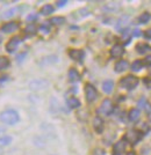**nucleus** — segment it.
I'll use <instances>...</instances> for the list:
<instances>
[{
  "instance_id": "nucleus-9",
  "label": "nucleus",
  "mask_w": 151,
  "mask_h": 155,
  "mask_svg": "<svg viewBox=\"0 0 151 155\" xmlns=\"http://www.w3.org/2000/svg\"><path fill=\"white\" fill-rule=\"evenodd\" d=\"M123 53H125V49L120 44H115L111 50V56L113 58H120V57L123 56Z\"/></svg>"
},
{
  "instance_id": "nucleus-38",
  "label": "nucleus",
  "mask_w": 151,
  "mask_h": 155,
  "mask_svg": "<svg viewBox=\"0 0 151 155\" xmlns=\"http://www.w3.org/2000/svg\"><path fill=\"white\" fill-rule=\"evenodd\" d=\"M113 155H121V154H118V153H115V152H114V153H113Z\"/></svg>"
},
{
  "instance_id": "nucleus-34",
  "label": "nucleus",
  "mask_w": 151,
  "mask_h": 155,
  "mask_svg": "<svg viewBox=\"0 0 151 155\" xmlns=\"http://www.w3.org/2000/svg\"><path fill=\"white\" fill-rule=\"evenodd\" d=\"M144 36H145V38H149V39H151V28H150V29H148V30H146V31H145Z\"/></svg>"
},
{
  "instance_id": "nucleus-6",
  "label": "nucleus",
  "mask_w": 151,
  "mask_h": 155,
  "mask_svg": "<svg viewBox=\"0 0 151 155\" xmlns=\"http://www.w3.org/2000/svg\"><path fill=\"white\" fill-rule=\"evenodd\" d=\"M125 139L130 143H137L142 139V133L138 131H135V130H132L125 134Z\"/></svg>"
},
{
  "instance_id": "nucleus-35",
  "label": "nucleus",
  "mask_w": 151,
  "mask_h": 155,
  "mask_svg": "<svg viewBox=\"0 0 151 155\" xmlns=\"http://www.w3.org/2000/svg\"><path fill=\"white\" fill-rule=\"evenodd\" d=\"M132 35H134L135 37H139V36H141V31H139L138 29H135L134 32H132Z\"/></svg>"
},
{
  "instance_id": "nucleus-19",
  "label": "nucleus",
  "mask_w": 151,
  "mask_h": 155,
  "mask_svg": "<svg viewBox=\"0 0 151 155\" xmlns=\"http://www.w3.org/2000/svg\"><path fill=\"white\" fill-rule=\"evenodd\" d=\"M13 141L12 137L9 136H2L0 137V147H6L8 145H11V142Z\"/></svg>"
},
{
  "instance_id": "nucleus-12",
  "label": "nucleus",
  "mask_w": 151,
  "mask_h": 155,
  "mask_svg": "<svg viewBox=\"0 0 151 155\" xmlns=\"http://www.w3.org/2000/svg\"><path fill=\"white\" fill-rule=\"evenodd\" d=\"M128 67H129V64H128L127 60H118V63L115 64V72L122 73V72H125Z\"/></svg>"
},
{
  "instance_id": "nucleus-15",
  "label": "nucleus",
  "mask_w": 151,
  "mask_h": 155,
  "mask_svg": "<svg viewBox=\"0 0 151 155\" xmlns=\"http://www.w3.org/2000/svg\"><path fill=\"white\" fill-rule=\"evenodd\" d=\"M136 50H137L138 53L144 54L148 51H151V46L148 45L146 43H138L137 45H136Z\"/></svg>"
},
{
  "instance_id": "nucleus-22",
  "label": "nucleus",
  "mask_w": 151,
  "mask_h": 155,
  "mask_svg": "<svg viewBox=\"0 0 151 155\" xmlns=\"http://www.w3.org/2000/svg\"><path fill=\"white\" fill-rule=\"evenodd\" d=\"M49 22H50L51 25H55V26H60V25H63V23L65 22V19L62 18V16H53Z\"/></svg>"
},
{
  "instance_id": "nucleus-28",
  "label": "nucleus",
  "mask_w": 151,
  "mask_h": 155,
  "mask_svg": "<svg viewBox=\"0 0 151 155\" xmlns=\"http://www.w3.org/2000/svg\"><path fill=\"white\" fill-rule=\"evenodd\" d=\"M25 32L28 34V35H34V34L36 32V26H35L34 23L28 25V26L26 27V29H25Z\"/></svg>"
},
{
  "instance_id": "nucleus-29",
  "label": "nucleus",
  "mask_w": 151,
  "mask_h": 155,
  "mask_svg": "<svg viewBox=\"0 0 151 155\" xmlns=\"http://www.w3.org/2000/svg\"><path fill=\"white\" fill-rule=\"evenodd\" d=\"M127 21H128L127 18H122V19L118 21V25H116V29H118V30H125V27L127 26Z\"/></svg>"
},
{
  "instance_id": "nucleus-26",
  "label": "nucleus",
  "mask_w": 151,
  "mask_h": 155,
  "mask_svg": "<svg viewBox=\"0 0 151 155\" xmlns=\"http://www.w3.org/2000/svg\"><path fill=\"white\" fill-rule=\"evenodd\" d=\"M8 66H9V59L6 57H0V71L6 70Z\"/></svg>"
},
{
  "instance_id": "nucleus-18",
  "label": "nucleus",
  "mask_w": 151,
  "mask_h": 155,
  "mask_svg": "<svg viewBox=\"0 0 151 155\" xmlns=\"http://www.w3.org/2000/svg\"><path fill=\"white\" fill-rule=\"evenodd\" d=\"M125 148V142L123 140H120L118 142H116L115 145H114V152L115 153H118V154H121Z\"/></svg>"
},
{
  "instance_id": "nucleus-16",
  "label": "nucleus",
  "mask_w": 151,
  "mask_h": 155,
  "mask_svg": "<svg viewBox=\"0 0 151 155\" xmlns=\"http://www.w3.org/2000/svg\"><path fill=\"white\" fill-rule=\"evenodd\" d=\"M69 79H70L71 82H77V81L80 80V74H79L76 68H71L69 71Z\"/></svg>"
},
{
  "instance_id": "nucleus-13",
  "label": "nucleus",
  "mask_w": 151,
  "mask_h": 155,
  "mask_svg": "<svg viewBox=\"0 0 151 155\" xmlns=\"http://www.w3.org/2000/svg\"><path fill=\"white\" fill-rule=\"evenodd\" d=\"M120 8V2H108L106 4L105 6L102 7V9L105 12H108V13H112V12H115Z\"/></svg>"
},
{
  "instance_id": "nucleus-7",
  "label": "nucleus",
  "mask_w": 151,
  "mask_h": 155,
  "mask_svg": "<svg viewBox=\"0 0 151 155\" xmlns=\"http://www.w3.org/2000/svg\"><path fill=\"white\" fill-rule=\"evenodd\" d=\"M20 42H21V38L18 37V36H15L13 38H11L8 41V43L6 44V50L8 52H13L16 50V48L19 46Z\"/></svg>"
},
{
  "instance_id": "nucleus-32",
  "label": "nucleus",
  "mask_w": 151,
  "mask_h": 155,
  "mask_svg": "<svg viewBox=\"0 0 151 155\" xmlns=\"http://www.w3.org/2000/svg\"><path fill=\"white\" fill-rule=\"evenodd\" d=\"M56 4H57V6L58 7H64L66 4H67V1H66V0H60V1H57Z\"/></svg>"
},
{
  "instance_id": "nucleus-36",
  "label": "nucleus",
  "mask_w": 151,
  "mask_h": 155,
  "mask_svg": "<svg viewBox=\"0 0 151 155\" xmlns=\"http://www.w3.org/2000/svg\"><path fill=\"white\" fill-rule=\"evenodd\" d=\"M4 133H5V129H4L2 126H0V136H1V134H4Z\"/></svg>"
},
{
  "instance_id": "nucleus-27",
  "label": "nucleus",
  "mask_w": 151,
  "mask_h": 155,
  "mask_svg": "<svg viewBox=\"0 0 151 155\" xmlns=\"http://www.w3.org/2000/svg\"><path fill=\"white\" fill-rule=\"evenodd\" d=\"M151 19V15L149 13H143L139 15V18H138V22L139 23H146L149 20Z\"/></svg>"
},
{
  "instance_id": "nucleus-25",
  "label": "nucleus",
  "mask_w": 151,
  "mask_h": 155,
  "mask_svg": "<svg viewBox=\"0 0 151 155\" xmlns=\"http://www.w3.org/2000/svg\"><path fill=\"white\" fill-rule=\"evenodd\" d=\"M142 67H143V61H142V60H135V61L132 64V70L134 72L141 71Z\"/></svg>"
},
{
  "instance_id": "nucleus-1",
  "label": "nucleus",
  "mask_w": 151,
  "mask_h": 155,
  "mask_svg": "<svg viewBox=\"0 0 151 155\" xmlns=\"http://www.w3.org/2000/svg\"><path fill=\"white\" fill-rule=\"evenodd\" d=\"M20 116L18 114V111H15L13 109L5 110L0 114V122H2L4 124L7 125H15L16 123H19Z\"/></svg>"
},
{
  "instance_id": "nucleus-21",
  "label": "nucleus",
  "mask_w": 151,
  "mask_h": 155,
  "mask_svg": "<svg viewBox=\"0 0 151 155\" xmlns=\"http://www.w3.org/2000/svg\"><path fill=\"white\" fill-rule=\"evenodd\" d=\"M18 11H19V8H18V7L11 8V9H8V11H6L5 13L2 14V18H4V19H9V18L14 16V15L16 14V12H18Z\"/></svg>"
},
{
  "instance_id": "nucleus-33",
  "label": "nucleus",
  "mask_w": 151,
  "mask_h": 155,
  "mask_svg": "<svg viewBox=\"0 0 151 155\" xmlns=\"http://www.w3.org/2000/svg\"><path fill=\"white\" fill-rule=\"evenodd\" d=\"M37 19V15H35V14H30L28 18H27V20L30 22V21H33V20H36Z\"/></svg>"
},
{
  "instance_id": "nucleus-14",
  "label": "nucleus",
  "mask_w": 151,
  "mask_h": 155,
  "mask_svg": "<svg viewBox=\"0 0 151 155\" xmlns=\"http://www.w3.org/2000/svg\"><path fill=\"white\" fill-rule=\"evenodd\" d=\"M114 88V82L112 80H106L102 82V91H105L106 94H111Z\"/></svg>"
},
{
  "instance_id": "nucleus-24",
  "label": "nucleus",
  "mask_w": 151,
  "mask_h": 155,
  "mask_svg": "<svg viewBox=\"0 0 151 155\" xmlns=\"http://www.w3.org/2000/svg\"><path fill=\"white\" fill-rule=\"evenodd\" d=\"M130 30L129 29H125V30H122V41H123V43L125 44H128L129 42H130Z\"/></svg>"
},
{
  "instance_id": "nucleus-4",
  "label": "nucleus",
  "mask_w": 151,
  "mask_h": 155,
  "mask_svg": "<svg viewBox=\"0 0 151 155\" xmlns=\"http://www.w3.org/2000/svg\"><path fill=\"white\" fill-rule=\"evenodd\" d=\"M85 95L87 102H93L97 100L98 97V91L95 89V87L91 84H86L85 86Z\"/></svg>"
},
{
  "instance_id": "nucleus-10",
  "label": "nucleus",
  "mask_w": 151,
  "mask_h": 155,
  "mask_svg": "<svg viewBox=\"0 0 151 155\" xmlns=\"http://www.w3.org/2000/svg\"><path fill=\"white\" fill-rule=\"evenodd\" d=\"M69 56L76 60V61H83V58H84V51L83 50H78V49H72L69 51Z\"/></svg>"
},
{
  "instance_id": "nucleus-30",
  "label": "nucleus",
  "mask_w": 151,
  "mask_h": 155,
  "mask_svg": "<svg viewBox=\"0 0 151 155\" xmlns=\"http://www.w3.org/2000/svg\"><path fill=\"white\" fill-rule=\"evenodd\" d=\"M39 30L43 32V34H48V32L50 31V22L49 21L44 22L42 26L39 27Z\"/></svg>"
},
{
  "instance_id": "nucleus-11",
  "label": "nucleus",
  "mask_w": 151,
  "mask_h": 155,
  "mask_svg": "<svg viewBox=\"0 0 151 155\" xmlns=\"http://www.w3.org/2000/svg\"><path fill=\"white\" fill-rule=\"evenodd\" d=\"M93 127L98 133H101L104 131V120H102V118H100L99 116L95 117L93 119Z\"/></svg>"
},
{
  "instance_id": "nucleus-37",
  "label": "nucleus",
  "mask_w": 151,
  "mask_h": 155,
  "mask_svg": "<svg viewBox=\"0 0 151 155\" xmlns=\"http://www.w3.org/2000/svg\"><path fill=\"white\" fill-rule=\"evenodd\" d=\"M128 155H136V154H135L134 152H129V153H128Z\"/></svg>"
},
{
  "instance_id": "nucleus-2",
  "label": "nucleus",
  "mask_w": 151,
  "mask_h": 155,
  "mask_svg": "<svg viewBox=\"0 0 151 155\" xmlns=\"http://www.w3.org/2000/svg\"><path fill=\"white\" fill-rule=\"evenodd\" d=\"M120 84H121L122 88L132 91L138 84V78H136L135 75H127L120 81Z\"/></svg>"
},
{
  "instance_id": "nucleus-23",
  "label": "nucleus",
  "mask_w": 151,
  "mask_h": 155,
  "mask_svg": "<svg viewBox=\"0 0 151 155\" xmlns=\"http://www.w3.org/2000/svg\"><path fill=\"white\" fill-rule=\"evenodd\" d=\"M51 13H53V7L51 5H44L41 8V14L42 15H50Z\"/></svg>"
},
{
  "instance_id": "nucleus-31",
  "label": "nucleus",
  "mask_w": 151,
  "mask_h": 155,
  "mask_svg": "<svg viewBox=\"0 0 151 155\" xmlns=\"http://www.w3.org/2000/svg\"><path fill=\"white\" fill-rule=\"evenodd\" d=\"M143 64L145 66H151V56H146V58H144L143 60Z\"/></svg>"
},
{
  "instance_id": "nucleus-3",
  "label": "nucleus",
  "mask_w": 151,
  "mask_h": 155,
  "mask_svg": "<svg viewBox=\"0 0 151 155\" xmlns=\"http://www.w3.org/2000/svg\"><path fill=\"white\" fill-rule=\"evenodd\" d=\"M49 81L46 80V79H36V80H33L29 82V87L32 91H44L49 87Z\"/></svg>"
},
{
  "instance_id": "nucleus-5",
  "label": "nucleus",
  "mask_w": 151,
  "mask_h": 155,
  "mask_svg": "<svg viewBox=\"0 0 151 155\" xmlns=\"http://www.w3.org/2000/svg\"><path fill=\"white\" fill-rule=\"evenodd\" d=\"M113 109H114V105H113L112 101H111L109 98H106V100L102 101V103H101V105H100L99 111H100L101 114L106 115V116H108V115L112 114Z\"/></svg>"
},
{
  "instance_id": "nucleus-8",
  "label": "nucleus",
  "mask_w": 151,
  "mask_h": 155,
  "mask_svg": "<svg viewBox=\"0 0 151 155\" xmlns=\"http://www.w3.org/2000/svg\"><path fill=\"white\" fill-rule=\"evenodd\" d=\"M19 29V23L18 22H7L4 26L1 27V31L6 32V34H11L13 31H16Z\"/></svg>"
},
{
  "instance_id": "nucleus-20",
  "label": "nucleus",
  "mask_w": 151,
  "mask_h": 155,
  "mask_svg": "<svg viewBox=\"0 0 151 155\" xmlns=\"http://www.w3.org/2000/svg\"><path fill=\"white\" fill-rule=\"evenodd\" d=\"M128 118L132 120V122H136L138 118H139V110L138 109H132L128 114Z\"/></svg>"
},
{
  "instance_id": "nucleus-17",
  "label": "nucleus",
  "mask_w": 151,
  "mask_h": 155,
  "mask_svg": "<svg viewBox=\"0 0 151 155\" xmlns=\"http://www.w3.org/2000/svg\"><path fill=\"white\" fill-rule=\"evenodd\" d=\"M67 105L71 109H77V108L80 107V102H79L78 98H76V97H70L67 100Z\"/></svg>"
}]
</instances>
